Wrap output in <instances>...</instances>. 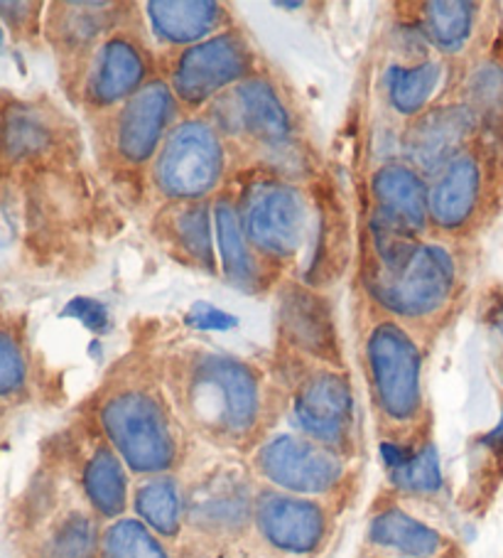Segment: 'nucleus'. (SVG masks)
<instances>
[{
    "label": "nucleus",
    "mask_w": 503,
    "mask_h": 558,
    "mask_svg": "<svg viewBox=\"0 0 503 558\" xmlns=\"http://www.w3.org/2000/svg\"><path fill=\"white\" fill-rule=\"evenodd\" d=\"M447 558H462V556H447Z\"/></svg>",
    "instance_id": "obj_37"
},
{
    "label": "nucleus",
    "mask_w": 503,
    "mask_h": 558,
    "mask_svg": "<svg viewBox=\"0 0 503 558\" xmlns=\"http://www.w3.org/2000/svg\"><path fill=\"white\" fill-rule=\"evenodd\" d=\"M254 514L248 489L236 477H211L189 502V517L207 532H236Z\"/></svg>",
    "instance_id": "obj_18"
},
{
    "label": "nucleus",
    "mask_w": 503,
    "mask_h": 558,
    "mask_svg": "<svg viewBox=\"0 0 503 558\" xmlns=\"http://www.w3.org/2000/svg\"><path fill=\"white\" fill-rule=\"evenodd\" d=\"M376 407L391 423H410L422 409L420 352L398 325L381 323L366 342Z\"/></svg>",
    "instance_id": "obj_4"
},
{
    "label": "nucleus",
    "mask_w": 503,
    "mask_h": 558,
    "mask_svg": "<svg viewBox=\"0 0 503 558\" xmlns=\"http://www.w3.org/2000/svg\"><path fill=\"white\" fill-rule=\"evenodd\" d=\"M133 507L140 522L152 534L162 538L177 536L182 514H185V499L180 495V487L172 477L155 475L135 489Z\"/></svg>",
    "instance_id": "obj_23"
},
{
    "label": "nucleus",
    "mask_w": 503,
    "mask_h": 558,
    "mask_svg": "<svg viewBox=\"0 0 503 558\" xmlns=\"http://www.w3.org/2000/svg\"><path fill=\"white\" fill-rule=\"evenodd\" d=\"M27 364L11 332H0V399L13 397L25 387Z\"/></svg>",
    "instance_id": "obj_32"
},
{
    "label": "nucleus",
    "mask_w": 503,
    "mask_h": 558,
    "mask_svg": "<svg viewBox=\"0 0 503 558\" xmlns=\"http://www.w3.org/2000/svg\"><path fill=\"white\" fill-rule=\"evenodd\" d=\"M231 117L234 123L263 143H283L290 136V117L285 104L280 101L273 86L266 80H248L241 84L236 94L231 96Z\"/></svg>",
    "instance_id": "obj_17"
},
{
    "label": "nucleus",
    "mask_w": 503,
    "mask_h": 558,
    "mask_svg": "<svg viewBox=\"0 0 503 558\" xmlns=\"http://www.w3.org/2000/svg\"><path fill=\"white\" fill-rule=\"evenodd\" d=\"M471 3H430L425 5V33L444 52H457L471 35Z\"/></svg>",
    "instance_id": "obj_29"
},
{
    "label": "nucleus",
    "mask_w": 503,
    "mask_h": 558,
    "mask_svg": "<svg viewBox=\"0 0 503 558\" xmlns=\"http://www.w3.org/2000/svg\"><path fill=\"white\" fill-rule=\"evenodd\" d=\"M481 190V170L471 156H457L444 166L428 197L432 221L442 229H457L477 209Z\"/></svg>",
    "instance_id": "obj_15"
},
{
    "label": "nucleus",
    "mask_w": 503,
    "mask_h": 558,
    "mask_svg": "<svg viewBox=\"0 0 503 558\" xmlns=\"http://www.w3.org/2000/svg\"><path fill=\"white\" fill-rule=\"evenodd\" d=\"M101 548L99 529L84 512L66 514L45 538L40 558H96Z\"/></svg>",
    "instance_id": "obj_26"
},
{
    "label": "nucleus",
    "mask_w": 503,
    "mask_h": 558,
    "mask_svg": "<svg viewBox=\"0 0 503 558\" xmlns=\"http://www.w3.org/2000/svg\"><path fill=\"white\" fill-rule=\"evenodd\" d=\"M109 446L138 475H162L177 463L180 442L168 409L145 389H121L101 403Z\"/></svg>",
    "instance_id": "obj_3"
},
{
    "label": "nucleus",
    "mask_w": 503,
    "mask_h": 558,
    "mask_svg": "<svg viewBox=\"0 0 503 558\" xmlns=\"http://www.w3.org/2000/svg\"><path fill=\"white\" fill-rule=\"evenodd\" d=\"M250 70V50L236 33L211 37L189 47L175 64L172 84L182 101L201 104Z\"/></svg>",
    "instance_id": "obj_8"
},
{
    "label": "nucleus",
    "mask_w": 503,
    "mask_h": 558,
    "mask_svg": "<svg viewBox=\"0 0 503 558\" xmlns=\"http://www.w3.org/2000/svg\"><path fill=\"white\" fill-rule=\"evenodd\" d=\"M177 236L182 246L197 258V262L211 268V232H209V211L205 205L189 207L182 211L175 221Z\"/></svg>",
    "instance_id": "obj_31"
},
{
    "label": "nucleus",
    "mask_w": 503,
    "mask_h": 558,
    "mask_svg": "<svg viewBox=\"0 0 503 558\" xmlns=\"http://www.w3.org/2000/svg\"><path fill=\"white\" fill-rule=\"evenodd\" d=\"M383 463L389 468L391 483L408 495H434L442 489L440 458L432 442L422 448L401 446V442H383Z\"/></svg>",
    "instance_id": "obj_21"
},
{
    "label": "nucleus",
    "mask_w": 503,
    "mask_h": 558,
    "mask_svg": "<svg viewBox=\"0 0 503 558\" xmlns=\"http://www.w3.org/2000/svg\"><path fill=\"white\" fill-rule=\"evenodd\" d=\"M366 538L371 546L395 554V558H434L447 546L438 529L395 505L383 507L371 517Z\"/></svg>",
    "instance_id": "obj_14"
},
{
    "label": "nucleus",
    "mask_w": 503,
    "mask_h": 558,
    "mask_svg": "<svg viewBox=\"0 0 503 558\" xmlns=\"http://www.w3.org/2000/svg\"><path fill=\"white\" fill-rule=\"evenodd\" d=\"M483 442H487V446L493 448V450L503 448V413H501V421L496 423V428H493L491 433H487V438H483Z\"/></svg>",
    "instance_id": "obj_35"
},
{
    "label": "nucleus",
    "mask_w": 503,
    "mask_h": 558,
    "mask_svg": "<svg viewBox=\"0 0 503 558\" xmlns=\"http://www.w3.org/2000/svg\"><path fill=\"white\" fill-rule=\"evenodd\" d=\"M373 195L381 217L405 232H422L428 221V187L420 175L405 166H385L373 178Z\"/></svg>",
    "instance_id": "obj_16"
},
{
    "label": "nucleus",
    "mask_w": 503,
    "mask_h": 558,
    "mask_svg": "<svg viewBox=\"0 0 503 558\" xmlns=\"http://www.w3.org/2000/svg\"><path fill=\"white\" fill-rule=\"evenodd\" d=\"M440 64L422 62L418 66H391L385 84L395 111L413 117L418 113L440 82Z\"/></svg>",
    "instance_id": "obj_25"
},
{
    "label": "nucleus",
    "mask_w": 503,
    "mask_h": 558,
    "mask_svg": "<svg viewBox=\"0 0 503 558\" xmlns=\"http://www.w3.org/2000/svg\"><path fill=\"white\" fill-rule=\"evenodd\" d=\"M145 76V62L138 47L125 37H113L94 57L86 94L99 106L121 101L135 94Z\"/></svg>",
    "instance_id": "obj_13"
},
{
    "label": "nucleus",
    "mask_w": 503,
    "mask_h": 558,
    "mask_svg": "<svg viewBox=\"0 0 503 558\" xmlns=\"http://www.w3.org/2000/svg\"><path fill=\"white\" fill-rule=\"evenodd\" d=\"M217 239H219V252H221V258H224V268L231 281H236L241 286L254 283L256 281L254 258L248 254L238 217L229 202H219L217 205Z\"/></svg>",
    "instance_id": "obj_28"
},
{
    "label": "nucleus",
    "mask_w": 503,
    "mask_h": 558,
    "mask_svg": "<svg viewBox=\"0 0 503 558\" xmlns=\"http://www.w3.org/2000/svg\"><path fill=\"white\" fill-rule=\"evenodd\" d=\"M256 465L270 485L287 495H327L344 480L336 450L299 436H275L260 446Z\"/></svg>",
    "instance_id": "obj_6"
},
{
    "label": "nucleus",
    "mask_w": 503,
    "mask_h": 558,
    "mask_svg": "<svg viewBox=\"0 0 503 558\" xmlns=\"http://www.w3.org/2000/svg\"><path fill=\"white\" fill-rule=\"evenodd\" d=\"M189 418L217 440H246L258 426L260 387L254 369L234 357L205 354L185 379Z\"/></svg>",
    "instance_id": "obj_2"
},
{
    "label": "nucleus",
    "mask_w": 503,
    "mask_h": 558,
    "mask_svg": "<svg viewBox=\"0 0 503 558\" xmlns=\"http://www.w3.org/2000/svg\"><path fill=\"white\" fill-rule=\"evenodd\" d=\"M293 416L309 440L332 450L349 442L354 428V393L336 372H317L299 387Z\"/></svg>",
    "instance_id": "obj_9"
},
{
    "label": "nucleus",
    "mask_w": 503,
    "mask_h": 558,
    "mask_svg": "<svg viewBox=\"0 0 503 558\" xmlns=\"http://www.w3.org/2000/svg\"><path fill=\"white\" fill-rule=\"evenodd\" d=\"M283 327L290 340L317 357H334V325L327 305L309 293H290L283 303Z\"/></svg>",
    "instance_id": "obj_20"
},
{
    "label": "nucleus",
    "mask_w": 503,
    "mask_h": 558,
    "mask_svg": "<svg viewBox=\"0 0 503 558\" xmlns=\"http://www.w3.org/2000/svg\"><path fill=\"white\" fill-rule=\"evenodd\" d=\"M172 113H175V99L168 84L150 82L140 86L119 117L115 146L121 156L128 162L148 160L168 131Z\"/></svg>",
    "instance_id": "obj_11"
},
{
    "label": "nucleus",
    "mask_w": 503,
    "mask_h": 558,
    "mask_svg": "<svg viewBox=\"0 0 503 558\" xmlns=\"http://www.w3.org/2000/svg\"><path fill=\"white\" fill-rule=\"evenodd\" d=\"M101 558H172L140 519H115L101 536Z\"/></svg>",
    "instance_id": "obj_27"
},
{
    "label": "nucleus",
    "mask_w": 503,
    "mask_h": 558,
    "mask_svg": "<svg viewBox=\"0 0 503 558\" xmlns=\"http://www.w3.org/2000/svg\"><path fill=\"white\" fill-rule=\"evenodd\" d=\"M62 315L74 317V320H79L86 330L91 332H109V325H111L109 307L99 301H94V298H74V301L66 303Z\"/></svg>",
    "instance_id": "obj_33"
},
{
    "label": "nucleus",
    "mask_w": 503,
    "mask_h": 558,
    "mask_svg": "<svg viewBox=\"0 0 503 558\" xmlns=\"http://www.w3.org/2000/svg\"><path fill=\"white\" fill-rule=\"evenodd\" d=\"M123 465L111 446L96 448L84 465V495L103 519H119L128 507V475Z\"/></svg>",
    "instance_id": "obj_19"
},
{
    "label": "nucleus",
    "mask_w": 503,
    "mask_h": 558,
    "mask_svg": "<svg viewBox=\"0 0 503 558\" xmlns=\"http://www.w3.org/2000/svg\"><path fill=\"white\" fill-rule=\"evenodd\" d=\"M185 323L195 330H217V332H226L234 330L238 320L234 315H229L226 311H221L217 305L209 303H195L189 307V313L185 317Z\"/></svg>",
    "instance_id": "obj_34"
},
{
    "label": "nucleus",
    "mask_w": 503,
    "mask_h": 558,
    "mask_svg": "<svg viewBox=\"0 0 503 558\" xmlns=\"http://www.w3.org/2000/svg\"><path fill=\"white\" fill-rule=\"evenodd\" d=\"M0 52H3V27H0Z\"/></svg>",
    "instance_id": "obj_36"
},
{
    "label": "nucleus",
    "mask_w": 503,
    "mask_h": 558,
    "mask_svg": "<svg viewBox=\"0 0 503 558\" xmlns=\"http://www.w3.org/2000/svg\"><path fill=\"white\" fill-rule=\"evenodd\" d=\"M241 225L256 248L285 258L303 242L305 202L295 187L283 182H258L248 190Z\"/></svg>",
    "instance_id": "obj_7"
},
{
    "label": "nucleus",
    "mask_w": 503,
    "mask_h": 558,
    "mask_svg": "<svg viewBox=\"0 0 503 558\" xmlns=\"http://www.w3.org/2000/svg\"><path fill=\"white\" fill-rule=\"evenodd\" d=\"M467 96L471 113L496 119L503 113V70L496 64H483L471 74Z\"/></svg>",
    "instance_id": "obj_30"
},
{
    "label": "nucleus",
    "mask_w": 503,
    "mask_h": 558,
    "mask_svg": "<svg viewBox=\"0 0 503 558\" xmlns=\"http://www.w3.org/2000/svg\"><path fill=\"white\" fill-rule=\"evenodd\" d=\"M254 522L266 544L290 556L315 554L327 538L324 509L297 495L263 493L254 505Z\"/></svg>",
    "instance_id": "obj_10"
},
{
    "label": "nucleus",
    "mask_w": 503,
    "mask_h": 558,
    "mask_svg": "<svg viewBox=\"0 0 503 558\" xmlns=\"http://www.w3.org/2000/svg\"><path fill=\"white\" fill-rule=\"evenodd\" d=\"M471 126L474 113L469 109H434L413 123L405 148L425 170L450 166L454 153L469 138Z\"/></svg>",
    "instance_id": "obj_12"
},
{
    "label": "nucleus",
    "mask_w": 503,
    "mask_h": 558,
    "mask_svg": "<svg viewBox=\"0 0 503 558\" xmlns=\"http://www.w3.org/2000/svg\"><path fill=\"white\" fill-rule=\"evenodd\" d=\"M379 266L369 276V291L383 307L422 317L447 301L454 286V262L442 246L413 244L405 232L381 215L373 221Z\"/></svg>",
    "instance_id": "obj_1"
},
{
    "label": "nucleus",
    "mask_w": 503,
    "mask_h": 558,
    "mask_svg": "<svg viewBox=\"0 0 503 558\" xmlns=\"http://www.w3.org/2000/svg\"><path fill=\"white\" fill-rule=\"evenodd\" d=\"M224 172V150L207 123L187 121L170 133L155 166L158 187L170 197L207 195Z\"/></svg>",
    "instance_id": "obj_5"
},
{
    "label": "nucleus",
    "mask_w": 503,
    "mask_h": 558,
    "mask_svg": "<svg viewBox=\"0 0 503 558\" xmlns=\"http://www.w3.org/2000/svg\"><path fill=\"white\" fill-rule=\"evenodd\" d=\"M150 23L162 40L195 43L209 35L221 21L219 3H150Z\"/></svg>",
    "instance_id": "obj_22"
},
{
    "label": "nucleus",
    "mask_w": 503,
    "mask_h": 558,
    "mask_svg": "<svg viewBox=\"0 0 503 558\" xmlns=\"http://www.w3.org/2000/svg\"><path fill=\"white\" fill-rule=\"evenodd\" d=\"M50 141H52V131L37 109L15 104L5 111L3 129H0V148H3L5 158L11 160L35 158L37 153L47 150Z\"/></svg>",
    "instance_id": "obj_24"
}]
</instances>
